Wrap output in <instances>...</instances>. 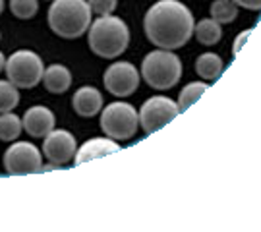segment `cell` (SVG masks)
<instances>
[{
	"mask_svg": "<svg viewBox=\"0 0 261 232\" xmlns=\"http://www.w3.org/2000/svg\"><path fill=\"white\" fill-rule=\"evenodd\" d=\"M194 16L180 0H159L143 18L147 39L165 50H176L186 45L194 35Z\"/></svg>",
	"mask_w": 261,
	"mask_h": 232,
	"instance_id": "cell-1",
	"label": "cell"
},
{
	"mask_svg": "<svg viewBox=\"0 0 261 232\" xmlns=\"http://www.w3.org/2000/svg\"><path fill=\"white\" fill-rule=\"evenodd\" d=\"M87 43L93 55L101 58H116L130 45V29L116 16H99L87 29Z\"/></svg>",
	"mask_w": 261,
	"mask_h": 232,
	"instance_id": "cell-2",
	"label": "cell"
},
{
	"mask_svg": "<svg viewBox=\"0 0 261 232\" xmlns=\"http://www.w3.org/2000/svg\"><path fill=\"white\" fill-rule=\"evenodd\" d=\"M48 25L58 37L77 39L91 25V8L87 0H53L48 8Z\"/></svg>",
	"mask_w": 261,
	"mask_h": 232,
	"instance_id": "cell-3",
	"label": "cell"
},
{
	"mask_svg": "<svg viewBox=\"0 0 261 232\" xmlns=\"http://www.w3.org/2000/svg\"><path fill=\"white\" fill-rule=\"evenodd\" d=\"M141 75L145 84L153 89H172L180 82L182 75V62L172 50H153L143 58Z\"/></svg>",
	"mask_w": 261,
	"mask_h": 232,
	"instance_id": "cell-4",
	"label": "cell"
},
{
	"mask_svg": "<svg viewBox=\"0 0 261 232\" xmlns=\"http://www.w3.org/2000/svg\"><path fill=\"white\" fill-rule=\"evenodd\" d=\"M138 128H140V114L130 102H111L101 111V130L107 134V138L116 141L132 139Z\"/></svg>",
	"mask_w": 261,
	"mask_h": 232,
	"instance_id": "cell-5",
	"label": "cell"
},
{
	"mask_svg": "<svg viewBox=\"0 0 261 232\" xmlns=\"http://www.w3.org/2000/svg\"><path fill=\"white\" fill-rule=\"evenodd\" d=\"M4 72L18 89H33L35 85H39V82H43L45 66L37 53L18 50L6 60Z\"/></svg>",
	"mask_w": 261,
	"mask_h": 232,
	"instance_id": "cell-6",
	"label": "cell"
},
{
	"mask_svg": "<svg viewBox=\"0 0 261 232\" xmlns=\"http://www.w3.org/2000/svg\"><path fill=\"white\" fill-rule=\"evenodd\" d=\"M4 168L12 176H25L43 170V155L33 143L18 141L4 153Z\"/></svg>",
	"mask_w": 261,
	"mask_h": 232,
	"instance_id": "cell-7",
	"label": "cell"
},
{
	"mask_svg": "<svg viewBox=\"0 0 261 232\" xmlns=\"http://www.w3.org/2000/svg\"><path fill=\"white\" fill-rule=\"evenodd\" d=\"M180 114L178 102H174L168 97H151L143 102L140 111V126L143 132L153 134L159 132L163 126H167L168 122H172Z\"/></svg>",
	"mask_w": 261,
	"mask_h": 232,
	"instance_id": "cell-8",
	"label": "cell"
},
{
	"mask_svg": "<svg viewBox=\"0 0 261 232\" xmlns=\"http://www.w3.org/2000/svg\"><path fill=\"white\" fill-rule=\"evenodd\" d=\"M107 91L114 97H130L140 85V72L132 62H114L103 75Z\"/></svg>",
	"mask_w": 261,
	"mask_h": 232,
	"instance_id": "cell-9",
	"label": "cell"
},
{
	"mask_svg": "<svg viewBox=\"0 0 261 232\" xmlns=\"http://www.w3.org/2000/svg\"><path fill=\"white\" fill-rule=\"evenodd\" d=\"M75 151H77V143H75V138L70 132L53 130L48 136H45L43 155L50 163L64 167V163H70L74 159Z\"/></svg>",
	"mask_w": 261,
	"mask_h": 232,
	"instance_id": "cell-10",
	"label": "cell"
},
{
	"mask_svg": "<svg viewBox=\"0 0 261 232\" xmlns=\"http://www.w3.org/2000/svg\"><path fill=\"white\" fill-rule=\"evenodd\" d=\"M23 130L28 132L31 138H45L50 132L55 130L56 118L53 111L47 107H31L23 114Z\"/></svg>",
	"mask_w": 261,
	"mask_h": 232,
	"instance_id": "cell-11",
	"label": "cell"
},
{
	"mask_svg": "<svg viewBox=\"0 0 261 232\" xmlns=\"http://www.w3.org/2000/svg\"><path fill=\"white\" fill-rule=\"evenodd\" d=\"M72 107L77 112V116L84 118H93L99 112L103 111V95L99 93V89L85 85L82 89H77L72 97Z\"/></svg>",
	"mask_w": 261,
	"mask_h": 232,
	"instance_id": "cell-12",
	"label": "cell"
},
{
	"mask_svg": "<svg viewBox=\"0 0 261 232\" xmlns=\"http://www.w3.org/2000/svg\"><path fill=\"white\" fill-rule=\"evenodd\" d=\"M116 151H120V145L116 143V139L93 138V139H89V141H85L84 145L75 151L74 161H75V165H84L87 161L107 157V155L116 153Z\"/></svg>",
	"mask_w": 261,
	"mask_h": 232,
	"instance_id": "cell-13",
	"label": "cell"
},
{
	"mask_svg": "<svg viewBox=\"0 0 261 232\" xmlns=\"http://www.w3.org/2000/svg\"><path fill=\"white\" fill-rule=\"evenodd\" d=\"M43 84L47 87V91L60 95L66 93L72 85V74L70 70L62 64H50L43 74Z\"/></svg>",
	"mask_w": 261,
	"mask_h": 232,
	"instance_id": "cell-14",
	"label": "cell"
},
{
	"mask_svg": "<svg viewBox=\"0 0 261 232\" xmlns=\"http://www.w3.org/2000/svg\"><path fill=\"white\" fill-rule=\"evenodd\" d=\"M194 33H196V39L205 46L217 45L221 37H223V29H221V23H217L213 18L209 19H201L199 23H196L194 28Z\"/></svg>",
	"mask_w": 261,
	"mask_h": 232,
	"instance_id": "cell-15",
	"label": "cell"
},
{
	"mask_svg": "<svg viewBox=\"0 0 261 232\" xmlns=\"http://www.w3.org/2000/svg\"><path fill=\"white\" fill-rule=\"evenodd\" d=\"M196 72L203 80H217L221 72H223V60H221V56H217L215 53H205V55H201L199 58L196 60Z\"/></svg>",
	"mask_w": 261,
	"mask_h": 232,
	"instance_id": "cell-16",
	"label": "cell"
},
{
	"mask_svg": "<svg viewBox=\"0 0 261 232\" xmlns=\"http://www.w3.org/2000/svg\"><path fill=\"white\" fill-rule=\"evenodd\" d=\"M23 130V124L16 114L2 112L0 114V141H16Z\"/></svg>",
	"mask_w": 261,
	"mask_h": 232,
	"instance_id": "cell-17",
	"label": "cell"
},
{
	"mask_svg": "<svg viewBox=\"0 0 261 232\" xmlns=\"http://www.w3.org/2000/svg\"><path fill=\"white\" fill-rule=\"evenodd\" d=\"M238 16V8L232 0H215L211 4V18L217 23H232Z\"/></svg>",
	"mask_w": 261,
	"mask_h": 232,
	"instance_id": "cell-18",
	"label": "cell"
},
{
	"mask_svg": "<svg viewBox=\"0 0 261 232\" xmlns=\"http://www.w3.org/2000/svg\"><path fill=\"white\" fill-rule=\"evenodd\" d=\"M207 89H209V85L203 84V82H192V84H188L186 87L180 91V97H178V109H180V112L190 109Z\"/></svg>",
	"mask_w": 261,
	"mask_h": 232,
	"instance_id": "cell-19",
	"label": "cell"
},
{
	"mask_svg": "<svg viewBox=\"0 0 261 232\" xmlns=\"http://www.w3.org/2000/svg\"><path fill=\"white\" fill-rule=\"evenodd\" d=\"M19 105V93L18 87L6 82V80H0V114L2 112H12Z\"/></svg>",
	"mask_w": 261,
	"mask_h": 232,
	"instance_id": "cell-20",
	"label": "cell"
},
{
	"mask_svg": "<svg viewBox=\"0 0 261 232\" xmlns=\"http://www.w3.org/2000/svg\"><path fill=\"white\" fill-rule=\"evenodd\" d=\"M37 0H10V12L19 19H29L37 14Z\"/></svg>",
	"mask_w": 261,
	"mask_h": 232,
	"instance_id": "cell-21",
	"label": "cell"
},
{
	"mask_svg": "<svg viewBox=\"0 0 261 232\" xmlns=\"http://www.w3.org/2000/svg\"><path fill=\"white\" fill-rule=\"evenodd\" d=\"M87 4H89L91 12H95V14H99V16H109V14L114 12L118 0H87Z\"/></svg>",
	"mask_w": 261,
	"mask_h": 232,
	"instance_id": "cell-22",
	"label": "cell"
},
{
	"mask_svg": "<svg viewBox=\"0 0 261 232\" xmlns=\"http://www.w3.org/2000/svg\"><path fill=\"white\" fill-rule=\"evenodd\" d=\"M232 2L246 10H261V0H232Z\"/></svg>",
	"mask_w": 261,
	"mask_h": 232,
	"instance_id": "cell-23",
	"label": "cell"
},
{
	"mask_svg": "<svg viewBox=\"0 0 261 232\" xmlns=\"http://www.w3.org/2000/svg\"><path fill=\"white\" fill-rule=\"evenodd\" d=\"M252 33H253L252 29H248V31H242V33L238 35V39H236V43H234V55H238V53H240V48H242V45L246 43V41H248V37H250Z\"/></svg>",
	"mask_w": 261,
	"mask_h": 232,
	"instance_id": "cell-24",
	"label": "cell"
},
{
	"mask_svg": "<svg viewBox=\"0 0 261 232\" xmlns=\"http://www.w3.org/2000/svg\"><path fill=\"white\" fill-rule=\"evenodd\" d=\"M4 68H6V58L0 53V72H4Z\"/></svg>",
	"mask_w": 261,
	"mask_h": 232,
	"instance_id": "cell-25",
	"label": "cell"
},
{
	"mask_svg": "<svg viewBox=\"0 0 261 232\" xmlns=\"http://www.w3.org/2000/svg\"><path fill=\"white\" fill-rule=\"evenodd\" d=\"M4 12V0H0V14Z\"/></svg>",
	"mask_w": 261,
	"mask_h": 232,
	"instance_id": "cell-26",
	"label": "cell"
},
{
	"mask_svg": "<svg viewBox=\"0 0 261 232\" xmlns=\"http://www.w3.org/2000/svg\"><path fill=\"white\" fill-rule=\"evenodd\" d=\"M0 37H2V35H0Z\"/></svg>",
	"mask_w": 261,
	"mask_h": 232,
	"instance_id": "cell-27",
	"label": "cell"
}]
</instances>
